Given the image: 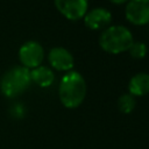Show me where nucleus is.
Segmentation results:
<instances>
[{
  "label": "nucleus",
  "mask_w": 149,
  "mask_h": 149,
  "mask_svg": "<svg viewBox=\"0 0 149 149\" xmlns=\"http://www.w3.org/2000/svg\"><path fill=\"white\" fill-rule=\"evenodd\" d=\"M58 94L61 102L66 108L78 107L86 95V83L83 76L77 71L65 73L59 83Z\"/></svg>",
  "instance_id": "f257e3e1"
},
{
  "label": "nucleus",
  "mask_w": 149,
  "mask_h": 149,
  "mask_svg": "<svg viewBox=\"0 0 149 149\" xmlns=\"http://www.w3.org/2000/svg\"><path fill=\"white\" fill-rule=\"evenodd\" d=\"M30 83V70L24 66H14L2 74L0 91L7 98H16L28 88Z\"/></svg>",
  "instance_id": "f03ea898"
},
{
  "label": "nucleus",
  "mask_w": 149,
  "mask_h": 149,
  "mask_svg": "<svg viewBox=\"0 0 149 149\" xmlns=\"http://www.w3.org/2000/svg\"><path fill=\"white\" fill-rule=\"evenodd\" d=\"M133 42L130 30L123 26H111L106 28L99 37L101 49L109 54H120L127 51L132 47Z\"/></svg>",
  "instance_id": "7ed1b4c3"
},
{
  "label": "nucleus",
  "mask_w": 149,
  "mask_h": 149,
  "mask_svg": "<svg viewBox=\"0 0 149 149\" xmlns=\"http://www.w3.org/2000/svg\"><path fill=\"white\" fill-rule=\"evenodd\" d=\"M44 58V50L36 41H27L19 49V59L22 66L27 69H35L41 65Z\"/></svg>",
  "instance_id": "20e7f679"
},
{
  "label": "nucleus",
  "mask_w": 149,
  "mask_h": 149,
  "mask_svg": "<svg viewBox=\"0 0 149 149\" xmlns=\"http://www.w3.org/2000/svg\"><path fill=\"white\" fill-rule=\"evenodd\" d=\"M126 19L136 26L149 23V0H129L126 6Z\"/></svg>",
  "instance_id": "39448f33"
},
{
  "label": "nucleus",
  "mask_w": 149,
  "mask_h": 149,
  "mask_svg": "<svg viewBox=\"0 0 149 149\" xmlns=\"http://www.w3.org/2000/svg\"><path fill=\"white\" fill-rule=\"evenodd\" d=\"M56 8L69 20H79L87 12V0H54Z\"/></svg>",
  "instance_id": "423d86ee"
},
{
  "label": "nucleus",
  "mask_w": 149,
  "mask_h": 149,
  "mask_svg": "<svg viewBox=\"0 0 149 149\" xmlns=\"http://www.w3.org/2000/svg\"><path fill=\"white\" fill-rule=\"evenodd\" d=\"M48 59L50 65L58 71H69L73 68V57L69 50L62 47H55L49 51Z\"/></svg>",
  "instance_id": "0eeeda50"
},
{
  "label": "nucleus",
  "mask_w": 149,
  "mask_h": 149,
  "mask_svg": "<svg viewBox=\"0 0 149 149\" xmlns=\"http://www.w3.org/2000/svg\"><path fill=\"white\" fill-rule=\"evenodd\" d=\"M112 21V14L106 8H94L84 15V23L92 30H98L108 26Z\"/></svg>",
  "instance_id": "6e6552de"
},
{
  "label": "nucleus",
  "mask_w": 149,
  "mask_h": 149,
  "mask_svg": "<svg viewBox=\"0 0 149 149\" xmlns=\"http://www.w3.org/2000/svg\"><path fill=\"white\" fill-rule=\"evenodd\" d=\"M129 94L142 97L149 93V74L146 72H140L133 76L128 84Z\"/></svg>",
  "instance_id": "1a4fd4ad"
},
{
  "label": "nucleus",
  "mask_w": 149,
  "mask_h": 149,
  "mask_svg": "<svg viewBox=\"0 0 149 149\" xmlns=\"http://www.w3.org/2000/svg\"><path fill=\"white\" fill-rule=\"evenodd\" d=\"M30 78L38 86L49 87L55 80V74H54L52 70L49 69L48 66L40 65L30 71Z\"/></svg>",
  "instance_id": "9d476101"
},
{
  "label": "nucleus",
  "mask_w": 149,
  "mask_h": 149,
  "mask_svg": "<svg viewBox=\"0 0 149 149\" xmlns=\"http://www.w3.org/2000/svg\"><path fill=\"white\" fill-rule=\"evenodd\" d=\"M135 105H136L135 98L129 93L122 94L118 100V107H119L120 112H122L125 114L132 113L134 111V108H135Z\"/></svg>",
  "instance_id": "9b49d317"
},
{
  "label": "nucleus",
  "mask_w": 149,
  "mask_h": 149,
  "mask_svg": "<svg viewBox=\"0 0 149 149\" xmlns=\"http://www.w3.org/2000/svg\"><path fill=\"white\" fill-rule=\"evenodd\" d=\"M129 54L133 58L141 59L146 56L147 54V45L143 42H133L132 47L129 48Z\"/></svg>",
  "instance_id": "f8f14e48"
},
{
  "label": "nucleus",
  "mask_w": 149,
  "mask_h": 149,
  "mask_svg": "<svg viewBox=\"0 0 149 149\" xmlns=\"http://www.w3.org/2000/svg\"><path fill=\"white\" fill-rule=\"evenodd\" d=\"M109 1H112L113 3H116V5H120V3H123V2H126L127 0H109Z\"/></svg>",
  "instance_id": "ddd939ff"
}]
</instances>
